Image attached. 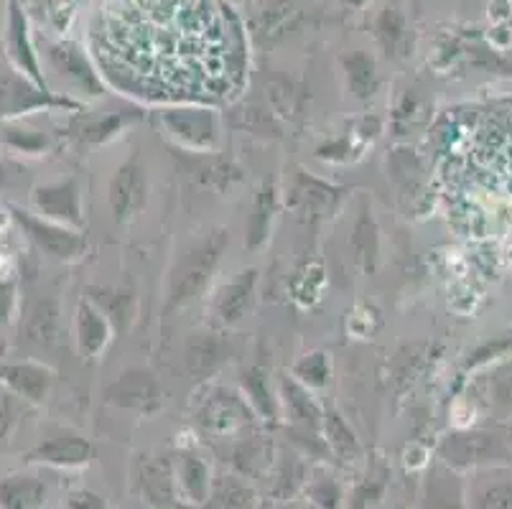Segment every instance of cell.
I'll list each match as a JSON object with an SVG mask.
<instances>
[{
    "label": "cell",
    "mask_w": 512,
    "mask_h": 509,
    "mask_svg": "<svg viewBox=\"0 0 512 509\" xmlns=\"http://www.w3.org/2000/svg\"><path fill=\"white\" fill-rule=\"evenodd\" d=\"M324 431H327V443L334 454L344 461L360 459V443H357L355 433L349 431V426L339 418L337 413H329L324 418Z\"/></svg>",
    "instance_id": "obj_28"
},
{
    "label": "cell",
    "mask_w": 512,
    "mask_h": 509,
    "mask_svg": "<svg viewBox=\"0 0 512 509\" xmlns=\"http://www.w3.org/2000/svg\"><path fill=\"white\" fill-rule=\"evenodd\" d=\"M125 123H128V115H110L107 120H97V123H90L87 128H82V140L85 143H102V140L113 138Z\"/></svg>",
    "instance_id": "obj_35"
},
{
    "label": "cell",
    "mask_w": 512,
    "mask_h": 509,
    "mask_svg": "<svg viewBox=\"0 0 512 509\" xmlns=\"http://www.w3.org/2000/svg\"><path fill=\"white\" fill-rule=\"evenodd\" d=\"M44 107H74L64 97H54L49 90L23 77L21 72L0 74V123L16 120L26 112L44 110Z\"/></svg>",
    "instance_id": "obj_5"
},
{
    "label": "cell",
    "mask_w": 512,
    "mask_h": 509,
    "mask_svg": "<svg viewBox=\"0 0 512 509\" xmlns=\"http://www.w3.org/2000/svg\"><path fill=\"white\" fill-rule=\"evenodd\" d=\"M439 456L444 459V464L454 466V469L495 464V461H510V454H507L502 438L487 431L451 433V436L444 438V443H441Z\"/></svg>",
    "instance_id": "obj_4"
},
{
    "label": "cell",
    "mask_w": 512,
    "mask_h": 509,
    "mask_svg": "<svg viewBox=\"0 0 512 509\" xmlns=\"http://www.w3.org/2000/svg\"><path fill=\"white\" fill-rule=\"evenodd\" d=\"M283 395H286V405H288V413L293 415V418L299 420V423H304V426H311L316 428L319 426V408L314 405V400L309 398V392L304 390L301 385H296L293 380H286L283 382Z\"/></svg>",
    "instance_id": "obj_29"
},
{
    "label": "cell",
    "mask_w": 512,
    "mask_h": 509,
    "mask_svg": "<svg viewBox=\"0 0 512 509\" xmlns=\"http://www.w3.org/2000/svg\"><path fill=\"white\" fill-rule=\"evenodd\" d=\"M286 509H311V507H306V504H291V507H286Z\"/></svg>",
    "instance_id": "obj_46"
},
{
    "label": "cell",
    "mask_w": 512,
    "mask_h": 509,
    "mask_svg": "<svg viewBox=\"0 0 512 509\" xmlns=\"http://www.w3.org/2000/svg\"><path fill=\"white\" fill-rule=\"evenodd\" d=\"M355 250L362 260H365V268H372L375 263V255H377V230H375V222L372 217H367V212H362L360 222L355 227Z\"/></svg>",
    "instance_id": "obj_33"
},
{
    "label": "cell",
    "mask_w": 512,
    "mask_h": 509,
    "mask_svg": "<svg viewBox=\"0 0 512 509\" xmlns=\"http://www.w3.org/2000/svg\"><path fill=\"white\" fill-rule=\"evenodd\" d=\"M344 72H347V84L349 92L357 97V100H370L377 92V67L375 59L365 51H352L342 59Z\"/></svg>",
    "instance_id": "obj_22"
},
{
    "label": "cell",
    "mask_w": 512,
    "mask_h": 509,
    "mask_svg": "<svg viewBox=\"0 0 512 509\" xmlns=\"http://www.w3.org/2000/svg\"><path fill=\"white\" fill-rule=\"evenodd\" d=\"M69 507L72 509H105V502H102V499L92 492H74L72 497H69Z\"/></svg>",
    "instance_id": "obj_41"
},
{
    "label": "cell",
    "mask_w": 512,
    "mask_h": 509,
    "mask_svg": "<svg viewBox=\"0 0 512 509\" xmlns=\"http://www.w3.org/2000/svg\"><path fill=\"white\" fill-rule=\"evenodd\" d=\"M474 509H512V482H492L477 494Z\"/></svg>",
    "instance_id": "obj_34"
},
{
    "label": "cell",
    "mask_w": 512,
    "mask_h": 509,
    "mask_svg": "<svg viewBox=\"0 0 512 509\" xmlns=\"http://www.w3.org/2000/svg\"><path fill=\"white\" fill-rule=\"evenodd\" d=\"M59 331V308L54 301H36L26 314V334L36 344H51Z\"/></svg>",
    "instance_id": "obj_25"
},
{
    "label": "cell",
    "mask_w": 512,
    "mask_h": 509,
    "mask_svg": "<svg viewBox=\"0 0 512 509\" xmlns=\"http://www.w3.org/2000/svg\"><path fill=\"white\" fill-rule=\"evenodd\" d=\"M107 339H110V324H107L105 314L92 303L82 301L77 308V342L82 354L87 359H95L97 354L105 349Z\"/></svg>",
    "instance_id": "obj_18"
},
{
    "label": "cell",
    "mask_w": 512,
    "mask_h": 509,
    "mask_svg": "<svg viewBox=\"0 0 512 509\" xmlns=\"http://www.w3.org/2000/svg\"><path fill=\"white\" fill-rule=\"evenodd\" d=\"M250 504H253V492L235 476H222L207 499V509H248Z\"/></svg>",
    "instance_id": "obj_27"
},
{
    "label": "cell",
    "mask_w": 512,
    "mask_h": 509,
    "mask_svg": "<svg viewBox=\"0 0 512 509\" xmlns=\"http://www.w3.org/2000/svg\"><path fill=\"white\" fill-rule=\"evenodd\" d=\"M31 204L36 214L59 224H82V207H79V186L74 179L54 181V184L36 186L31 191Z\"/></svg>",
    "instance_id": "obj_9"
},
{
    "label": "cell",
    "mask_w": 512,
    "mask_h": 509,
    "mask_svg": "<svg viewBox=\"0 0 512 509\" xmlns=\"http://www.w3.org/2000/svg\"><path fill=\"white\" fill-rule=\"evenodd\" d=\"M138 487L156 507L176 504V471L166 459H143L138 464Z\"/></svg>",
    "instance_id": "obj_15"
},
{
    "label": "cell",
    "mask_w": 512,
    "mask_h": 509,
    "mask_svg": "<svg viewBox=\"0 0 512 509\" xmlns=\"http://www.w3.org/2000/svg\"><path fill=\"white\" fill-rule=\"evenodd\" d=\"M255 283H258V270H242L235 280H230L217 296L214 311L220 316L222 324H237L242 316L248 314L253 303Z\"/></svg>",
    "instance_id": "obj_16"
},
{
    "label": "cell",
    "mask_w": 512,
    "mask_h": 509,
    "mask_svg": "<svg viewBox=\"0 0 512 509\" xmlns=\"http://www.w3.org/2000/svg\"><path fill=\"white\" fill-rule=\"evenodd\" d=\"M311 499H314L316 504H321L324 509H334L339 504V499H342V494H339L337 484L319 482L311 487Z\"/></svg>",
    "instance_id": "obj_40"
},
{
    "label": "cell",
    "mask_w": 512,
    "mask_h": 509,
    "mask_svg": "<svg viewBox=\"0 0 512 509\" xmlns=\"http://www.w3.org/2000/svg\"><path fill=\"white\" fill-rule=\"evenodd\" d=\"M271 214H273V189L268 186V189L260 191L258 202H255V209H253V217H250L248 237H245V242H248L250 247H260L265 242V237H268V227H271Z\"/></svg>",
    "instance_id": "obj_31"
},
{
    "label": "cell",
    "mask_w": 512,
    "mask_h": 509,
    "mask_svg": "<svg viewBox=\"0 0 512 509\" xmlns=\"http://www.w3.org/2000/svg\"><path fill=\"white\" fill-rule=\"evenodd\" d=\"M0 143L21 156H39L49 146V138L39 130L23 128L16 120H6V123H0Z\"/></svg>",
    "instance_id": "obj_26"
},
{
    "label": "cell",
    "mask_w": 512,
    "mask_h": 509,
    "mask_svg": "<svg viewBox=\"0 0 512 509\" xmlns=\"http://www.w3.org/2000/svg\"><path fill=\"white\" fill-rule=\"evenodd\" d=\"M0 385L16 398L31 405L44 403L54 385V372L39 362H3L0 364Z\"/></svg>",
    "instance_id": "obj_10"
},
{
    "label": "cell",
    "mask_w": 512,
    "mask_h": 509,
    "mask_svg": "<svg viewBox=\"0 0 512 509\" xmlns=\"http://www.w3.org/2000/svg\"><path fill=\"white\" fill-rule=\"evenodd\" d=\"M464 492L462 484L451 471H431L426 484V509H462Z\"/></svg>",
    "instance_id": "obj_23"
},
{
    "label": "cell",
    "mask_w": 512,
    "mask_h": 509,
    "mask_svg": "<svg viewBox=\"0 0 512 509\" xmlns=\"http://www.w3.org/2000/svg\"><path fill=\"white\" fill-rule=\"evenodd\" d=\"M245 387H248V392L253 395L255 405H258L263 413H271L273 415V403H271V395H268V390H265V382L263 377H260V372H245Z\"/></svg>",
    "instance_id": "obj_38"
},
{
    "label": "cell",
    "mask_w": 512,
    "mask_h": 509,
    "mask_svg": "<svg viewBox=\"0 0 512 509\" xmlns=\"http://www.w3.org/2000/svg\"><path fill=\"white\" fill-rule=\"evenodd\" d=\"M8 212L16 219V224L23 230V235L29 237V240L34 242L44 255H49V258L69 263V260H77L79 255L85 252V240H82V235L69 230L67 224L51 222V219L29 212V209L16 207V204H11Z\"/></svg>",
    "instance_id": "obj_3"
},
{
    "label": "cell",
    "mask_w": 512,
    "mask_h": 509,
    "mask_svg": "<svg viewBox=\"0 0 512 509\" xmlns=\"http://www.w3.org/2000/svg\"><path fill=\"white\" fill-rule=\"evenodd\" d=\"M176 484L194 504H204L209 499V469L199 456L184 454L176 469Z\"/></svg>",
    "instance_id": "obj_24"
},
{
    "label": "cell",
    "mask_w": 512,
    "mask_h": 509,
    "mask_svg": "<svg viewBox=\"0 0 512 509\" xmlns=\"http://www.w3.org/2000/svg\"><path fill=\"white\" fill-rule=\"evenodd\" d=\"M3 387V385H0ZM11 415V405H8V395L0 390V433L6 431V418Z\"/></svg>",
    "instance_id": "obj_43"
},
{
    "label": "cell",
    "mask_w": 512,
    "mask_h": 509,
    "mask_svg": "<svg viewBox=\"0 0 512 509\" xmlns=\"http://www.w3.org/2000/svg\"><path fill=\"white\" fill-rule=\"evenodd\" d=\"M0 21H3V0H0Z\"/></svg>",
    "instance_id": "obj_47"
},
{
    "label": "cell",
    "mask_w": 512,
    "mask_h": 509,
    "mask_svg": "<svg viewBox=\"0 0 512 509\" xmlns=\"http://www.w3.org/2000/svg\"><path fill=\"white\" fill-rule=\"evenodd\" d=\"M301 0H271V6L265 8L263 16H260V31L263 34H276V28L286 26V21H291L296 13H299Z\"/></svg>",
    "instance_id": "obj_32"
},
{
    "label": "cell",
    "mask_w": 512,
    "mask_h": 509,
    "mask_svg": "<svg viewBox=\"0 0 512 509\" xmlns=\"http://www.w3.org/2000/svg\"><path fill=\"white\" fill-rule=\"evenodd\" d=\"M380 492H383V484H375V487H370V484H365V487H362L360 492L355 494V507L362 509V507H367V504L377 502V497H380Z\"/></svg>",
    "instance_id": "obj_42"
},
{
    "label": "cell",
    "mask_w": 512,
    "mask_h": 509,
    "mask_svg": "<svg viewBox=\"0 0 512 509\" xmlns=\"http://www.w3.org/2000/svg\"><path fill=\"white\" fill-rule=\"evenodd\" d=\"M199 423L214 436H230L250 423V408L230 390H214L199 410Z\"/></svg>",
    "instance_id": "obj_11"
},
{
    "label": "cell",
    "mask_w": 512,
    "mask_h": 509,
    "mask_svg": "<svg viewBox=\"0 0 512 509\" xmlns=\"http://www.w3.org/2000/svg\"><path fill=\"white\" fill-rule=\"evenodd\" d=\"M92 49L107 77L148 100L222 97L240 54L222 0H107Z\"/></svg>",
    "instance_id": "obj_1"
},
{
    "label": "cell",
    "mask_w": 512,
    "mask_h": 509,
    "mask_svg": "<svg viewBox=\"0 0 512 509\" xmlns=\"http://www.w3.org/2000/svg\"><path fill=\"white\" fill-rule=\"evenodd\" d=\"M189 171H192V176L199 184L209 186V189H230L232 184H237L242 179V171L235 163L225 161L220 156H212V153L192 158L189 161Z\"/></svg>",
    "instance_id": "obj_21"
},
{
    "label": "cell",
    "mask_w": 512,
    "mask_h": 509,
    "mask_svg": "<svg viewBox=\"0 0 512 509\" xmlns=\"http://www.w3.org/2000/svg\"><path fill=\"white\" fill-rule=\"evenodd\" d=\"M227 357V344L212 334H197L186 347V370L189 375L202 380L212 375Z\"/></svg>",
    "instance_id": "obj_19"
},
{
    "label": "cell",
    "mask_w": 512,
    "mask_h": 509,
    "mask_svg": "<svg viewBox=\"0 0 512 509\" xmlns=\"http://www.w3.org/2000/svg\"><path fill=\"white\" fill-rule=\"evenodd\" d=\"M161 120H164L166 130L186 148L214 151L220 143V128H217V118H214L212 110L176 107V110H164Z\"/></svg>",
    "instance_id": "obj_7"
},
{
    "label": "cell",
    "mask_w": 512,
    "mask_h": 509,
    "mask_svg": "<svg viewBox=\"0 0 512 509\" xmlns=\"http://www.w3.org/2000/svg\"><path fill=\"white\" fill-rule=\"evenodd\" d=\"M6 31H8V56L13 59L18 72L46 90L44 74H41V67H39V56H36L34 44H31V36H29V21H26V13H23L18 0H8Z\"/></svg>",
    "instance_id": "obj_12"
},
{
    "label": "cell",
    "mask_w": 512,
    "mask_h": 509,
    "mask_svg": "<svg viewBox=\"0 0 512 509\" xmlns=\"http://www.w3.org/2000/svg\"><path fill=\"white\" fill-rule=\"evenodd\" d=\"M18 306V291L16 283L11 278H0V326L8 324V321L16 316Z\"/></svg>",
    "instance_id": "obj_37"
},
{
    "label": "cell",
    "mask_w": 512,
    "mask_h": 509,
    "mask_svg": "<svg viewBox=\"0 0 512 509\" xmlns=\"http://www.w3.org/2000/svg\"><path fill=\"white\" fill-rule=\"evenodd\" d=\"M44 56L46 62H49L51 72H57L59 77L72 82L74 87L85 92V95L97 97L105 92L100 74L92 69L87 54L79 49L74 41H49V44L44 46Z\"/></svg>",
    "instance_id": "obj_8"
},
{
    "label": "cell",
    "mask_w": 512,
    "mask_h": 509,
    "mask_svg": "<svg viewBox=\"0 0 512 509\" xmlns=\"http://www.w3.org/2000/svg\"><path fill=\"white\" fill-rule=\"evenodd\" d=\"M495 408L502 413L512 410V364L495 377Z\"/></svg>",
    "instance_id": "obj_39"
},
{
    "label": "cell",
    "mask_w": 512,
    "mask_h": 509,
    "mask_svg": "<svg viewBox=\"0 0 512 509\" xmlns=\"http://www.w3.org/2000/svg\"><path fill=\"white\" fill-rule=\"evenodd\" d=\"M344 6H352V8H362L367 3V0H342Z\"/></svg>",
    "instance_id": "obj_44"
},
{
    "label": "cell",
    "mask_w": 512,
    "mask_h": 509,
    "mask_svg": "<svg viewBox=\"0 0 512 509\" xmlns=\"http://www.w3.org/2000/svg\"><path fill=\"white\" fill-rule=\"evenodd\" d=\"M232 464H235L242 474L260 476L265 469H268V464H271V446L263 441L242 443V446L235 451Z\"/></svg>",
    "instance_id": "obj_30"
},
{
    "label": "cell",
    "mask_w": 512,
    "mask_h": 509,
    "mask_svg": "<svg viewBox=\"0 0 512 509\" xmlns=\"http://www.w3.org/2000/svg\"><path fill=\"white\" fill-rule=\"evenodd\" d=\"M375 36L388 56H406L411 49V31L406 16L393 6H385L375 18Z\"/></svg>",
    "instance_id": "obj_20"
},
{
    "label": "cell",
    "mask_w": 512,
    "mask_h": 509,
    "mask_svg": "<svg viewBox=\"0 0 512 509\" xmlns=\"http://www.w3.org/2000/svg\"><path fill=\"white\" fill-rule=\"evenodd\" d=\"M107 202H110V212L120 224L130 222V219L141 214V209L148 202V176L146 168L141 166L138 156L125 161L123 166L115 171L110 189H107Z\"/></svg>",
    "instance_id": "obj_6"
},
{
    "label": "cell",
    "mask_w": 512,
    "mask_h": 509,
    "mask_svg": "<svg viewBox=\"0 0 512 509\" xmlns=\"http://www.w3.org/2000/svg\"><path fill=\"white\" fill-rule=\"evenodd\" d=\"M92 459V443L82 436H54L49 441L39 443L34 451L26 454V461L31 464L46 466H82Z\"/></svg>",
    "instance_id": "obj_14"
},
{
    "label": "cell",
    "mask_w": 512,
    "mask_h": 509,
    "mask_svg": "<svg viewBox=\"0 0 512 509\" xmlns=\"http://www.w3.org/2000/svg\"><path fill=\"white\" fill-rule=\"evenodd\" d=\"M46 487L29 474H11L0 479V509H41Z\"/></svg>",
    "instance_id": "obj_17"
},
{
    "label": "cell",
    "mask_w": 512,
    "mask_h": 509,
    "mask_svg": "<svg viewBox=\"0 0 512 509\" xmlns=\"http://www.w3.org/2000/svg\"><path fill=\"white\" fill-rule=\"evenodd\" d=\"M107 400L120 405V408L151 413L161 405V387H158L156 377L151 372L128 370L107 387Z\"/></svg>",
    "instance_id": "obj_13"
},
{
    "label": "cell",
    "mask_w": 512,
    "mask_h": 509,
    "mask_svg": "<svg viewBox=\"0 0 512 509\" xmlns=\"http://www.w3.org/2000/svg\"><path fill=\"white\" fill-rule=\"evenodd\" d=\"M296 375L304 377L309 385H324L329 377V367H327V359H324V354H311V357H306L304 362H299V367H296Z\"/></svg>",
    "instance_id": "obj_36"
},
{
    "label": "cell",
    "mask_w": 512,
    "mask_h": 509,
    "mask_svg": "<svg viewBox=\"0 0 512 509\" xmlns=\"http://www.w3.org/2000/svg\"><path fill=\"white\" fill-rule=\"evenodd\" d=\"M230 245V235L225 230H214L207 237L194 242L189 250L179 258V263L171 270L169 283V311L194 301L204 286L209 283L212 273L222 260V252Z\"/></svg>",
    "instance_id": "obj_2"
},
{
    "label": "cell",
    "mask_w": 512,
    "mask_h": 509,
    "mask_svg": "<svg viewBox=\"0 0 512 509\" xmlns=\"http://www.w3.org/2000/svg\"><path fill=\"white\" fill-rule=\"evenodd\" d=\"M6 163H3V161H0V186H3V184H6Z\"/></svg>",
    "instance_id": "obj_45"
}]
</instances>
